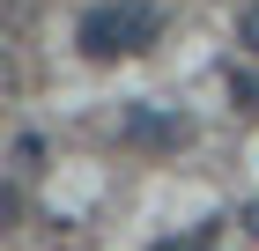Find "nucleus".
I'll list each match as a JSON object with an SVG mask.
<instances>
[{"instance_id":"obj_4","label":"nucleus","mask_w":259,"mask_h":251,"mask_svg":"<svg viewBox=\"0 0 259 251\" xmlns=\"http://www.w3.org/2000/svg\"><path fill=\"white\" fill-rule=\"evenodd\" d=\"M45 163V140L37 133H15V170H37Z\"/></svg>"},{"instance_id":"obj_5","label":"nucleus","mask_w":259,"mask_h":251,"mask_svg":"<svg viewBox=\"0 0 259 251\" xmlns=\"http://www.w3.org/2000/svg\"><path fill=\"white\" fill-rule=\"evenodd\" d=\"M237 44H244V52H259V0L237 15Z\"/></svg>"},{"instance_id":"obj_3","label":"nucleus","mask_w":259,"mask_h":251,"mask_svg":"<svg viewBox=\"0 0 259 251\" xmlns=\"http://www.w3.org/2000/svg\"><path fill=\"white\" fill-rule=\"evenodd\" d=\"M230 104L237 111H259V74H230Z\"/></svg>"},{"instance_id":"obj_6","label":"nucleus","mask_w":259,"mask_h":251,"mask_svg":"<svg viewBox=\"0 0 259 251\" xmlns=\"http://www.w3.org/2000/svg\"><path fill=\"white\" fill-rule=\"evenodd\" d=\"M156 251H207V236H163Z\"/></svg>"},{"instance_id":"obj_1","label":"nucleus","mask_w":259,"mask_h":251,"mask_svg":"<svg viewBox=\"0 0 259 251\" xmlns=\"http://www.w3.org/2000/svg\"><path fill=\"white\" fill-rule=\"evenodd\" d=\"M156 30H163V15L148 8V0H97V8H81L74 44L89 59H134V52L156 44Z\"/></svg>"},{"instance_id":"obj_7","label":"nucleus","mask_w":259,"mask_h":251,"mask_svg":"<svg viewBox=\"0 0 259 251\" xmlns=\"http://www.w3.org/2000/svg\"><path fill=\"white\" fill-rule=\"evenodd\" d=\"M237 222H244V236H259V199H252V207H237Z\"/></svg>"},{"instance_id":"obj_2","label":"nucleus","mask_w":259,"mask_h":251,"mask_svg":"<svg viewBox=\"0 0 259 251\" xmlns=\"http://www.w3.org/2000/svg\"><path fill=\"white\" fill-rule=\"evenodd\" d=\"M119 140L141 155H178L185 140H193V118L170 111V104H126L119 111Z\"/></svg>"}]
</instances>
